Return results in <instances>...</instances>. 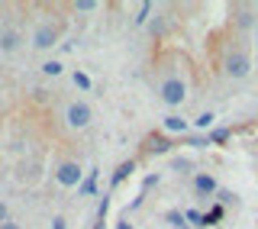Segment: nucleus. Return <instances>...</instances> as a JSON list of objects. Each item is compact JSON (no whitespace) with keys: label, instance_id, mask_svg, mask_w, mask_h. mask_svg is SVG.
Returning a JSON list of instances; mask_svg holds the SVG:
<instances>
[{"label":"nucleus","instance_id":"nucleus-8","mask_svg":"<svg viewBox=\"0 0 258 229\" xmlns=\"http://www.w3.org/2000/svg\"><path fill=\"white\" fill-rule=\"evenodd\" d=\"M161 126H165L168 133H187V120H184V117H177V113L165 117V120H161Z\"/></svg>","mask_w":258,"mask_h":229},{"label":"nucleus","instance_id":"nucleus-3","mask_svg":"<svg viewBox=\"0 0 258 229\" xmlns=\"http://www.w3.org/2000/svg\"><path fill=\"white\" fill-rule=\"evenodd\" d=\"M94 120V110L87 107L84 100H71L68 107H64V123H68L71 129H87Z\"/></svg>","mask_w":258,"mask_h":229},{"label":"nucleus","instance_id":"nucleus-10","mask_svg":"<svg viewBox=\"0 0 258 229\" xmlns=\"http://www.w3.org/2000/svg\"><path fill=\"white\" fill-rule=\"evenodd\" d=\"M94 191H97V171H87V178L81 181V194H84V197H94Z\"/></svg>","mask_w":258,"mask_h":229},{"label":"nucleus","instance_id":"nucleus-7","mask_svg":"<svg viewBox=\"0 0 258 229\" xmlns=\"http://www.w3.org/2000/svg\"><path fill=\"white\" fill-rule=\"evenodd\" d=\"M0 48H4V52H16V48H20V32H16V29H4V32H0Z\"/></svg>","mask_w":258,"mask_h":229},{"label":"nucleus","instance_id":"nucleus-20","mask_svg":"<svg viewBox=\"0 0 258 229\" xmlns=\"http://www.w3.org/2000/svg\"><path fill=\"white\" fill-rule=\"evenodd\" d=\"M4 223H10V207L0 200V226H4Z\"/></svg>","mask_w":258,"mask_h":229},{"label":"nucleus","instance_id":"nucleus-17","mask_svg":"<svg viewBox=\"0 0 258 229\" xmlns=\"http://www.w3.org/2000/svg\"><path fill=\"white\" fill-rule=\"evenodd\" d=\"M133 168H136V161H123V165H119V171L113 175V184H119V181H123V178H126Z\"/></svg>","mask_w":258,"mask_h":229},{"label":"nucleus","instance_id":"nucleus-18","mask_svg":"<svg viewBox=\"0 0 258 229\" xmlns=\"http://www.w3.org/2000/svg\"><path fill=\"white\" fill-rule=\"evenodd\" d=\"M226 139H229V133H226V129H216V133H210V142H216V145H226Z\"/></svg>","mask_w":258,"mask_h":229},{"label":"nucleus","instance_id":"nucleus-24","mask_svg":"<svg viewBox=\"0 0 258 229\" xmlns=\"http://www.w3.org/2000/svg\"><path fill=\"white\" fill-rule=\"evenodd\" d=\"M177 229H190V226H187V223H184V226H177Z\"/></svg>","mask_w":258,"mask_h":229},{"label":"nucleus","instance_id":"nucleus-6","mask_svg":"<svg viewBox=\"0 0 258 229\" xmlns=\"http://www.w3.org/2000/svg\"><path fill=\"white\" fill-rule=\"evenodd\" d=\"M190 187H194L197 197H216V194H220V181H216L210 171H197V175L190 178Z\"/></svg>","mask_w":258,"mask_h":229},{"label":"nucleus","instance_id":"nucleus-21","mask_svg":"<svg viewBox=\"0 0 258 229\" xmlns=\"http://www.w3.org/2000/svg\"><path fill=\"white\" fill-rule=\"evenodd\" d=\"M52 229H68V219H64V216H52Z\"/></svg>","mask_w":258,"mask_h":229},{"label":"nucleus","instance_id":"nucleus-19","mask_svg":"<svg viewBox=\"0 0 258 229\" xmlns=\"http://www.w3.org/2000/svg\"><path fill=\"white\" fill-rule=\"evenodd\" d=\"M184 216H187V223H190V226H204V213H197V210H187Z\"/></svg>","mask_w":258,"mask_h":229},{"label":"nucleus","instance_id":"nucleus-11","mask_svg":"<svg viewBox=\"0 0 258 229\" xmlns=\"http://www.w3.org/2000/svg\"><path fill=\"white\" fill-rule=\"evenodd\" d=\"M61 71H64V65H61L58 59H48V62L42 65V75H48V78H58Z\"/></svg>","mask_w":258,"mask_h":229},{"label":"nucleus","instance_id":"nucleus-16","mask_svg":"<svg viewBox=\"0 0 258 229\" xmlns=\"http://www.w3.org/2000/svg\"><path fill=\"white\" fill-rule=\"evenodd\" d=\"M97 7H100L97 0H75V10L78 13H91V10H97Z\"/></svg>","mask_w":258,"mask_h":229},{"label":"nucleus","instance_id":"nucleus-22","mask_svg":"<svg viewBox=\"0 0 258 229\" xmlns=\"http://www.w3.org/2000/svg\"><path fill=\"white\" fill-rule=\"evenodd\" d=\"M0 229H23V226L16 223V219H10V223H4V226H0Z\"/></svg>","mask_w":258,"mask_h":229},{"label":"nucleus","instance_id":"nucleus-13","mask_svg":"<svg viewBox=\"0 0 258 229\" xmlns=\"http://www.w3.org/2000/svg\"><path fill=\"white\" fill-rule=\"evenodd\" d=\"M165 219L171 223V229H177V226H184V223H187V216H184L181 210H168V213H165Z\"/></svg>","mask_w":258,"mask_h":229},{"label":"nucleus","instance_id":"nucleus-5","mask_svg":"<svg viewBox=\"0 0 258 229\" xmlns=\"http://www.w3.org/2000/svg\"><path fill=\"white\" fill-rule=\"evenodd\" d=\"M32 45L36 48H52L58 45V23H39L36 29H32Z\"/></svg>","mask_w":258,"mask_h":229},{"label":"nucleus","instance_id":"nucleus-23","mask_svg":"<svg viewBox=\"0 0 258 229\" xmlns=\"http://www.w3.org/2000/svg\"><path fill=\"white\" fill-rule=\"evenodd\" d=\"M116 229H133V226H129V223H126V219H119V226H116Z\"/></svg>","mask_w":258,"mask_h":229},{"label":"nucleus","instance_id":"nucleus-9","mask_svg":"<svg viewBox=\"0 0 258 229\" xmlns=\"http://www.w3.org/2000/svg\"><path fill=\"white\" fill-rule=\"evenodd\" d=\"M71 81H75V87H78V91H91V87H94V81H91V75H87V71H75V75H71Z\"/></svg>","mask_w":258,"mask_h":229},{"label":"nucleus","instance_id":"nucleus-12","mask_svg":"<svg viewBox=\"0 0 258 229\" xmlns=\"http://www.w3.org/2000/svg\"><path fill=\"white\" fill-rule=\"evenodd\" d=\"M220 219H223V203H216L210 213H204V226H216Z\"/></svg>","mask_w":258,"mask_h":229},{"label":"nucleus","instance_id":"nucleus-2","mask_svg":"<svg viewBox=\"0 0 258 229\" xmlns=\"http://www.w3.org/2000/svg\"><path fill=\"white\" fill-rule=\"evenodd\" d=\"M55 181H58L61 187H81V181H84V168L78 165V161H71V158H64L55 165Z\"/></svg>","mask_w":258,"mask_h":229},{"label":"nucleus","instance_id":"nucleus-15","mask_svg":"<svg viewBox=\"0 0 258 229\" xmlns=\"http://www.w3.org/2000/svg\"><path fill=\"white\" fill-rule=\"evenodd\" d=\"M213 123H216V117H213V113H200V117L194 120V126H197V129H210Z\"/></svg>","mask_w":258,"mask_h":229},{"label":"nucleus","instance_id":"nucleus-1","mask_svg":"<svg viewBox=\"0 0 258 229\" xmlns=\"http://www.w3.org/2000/svg\"><path fill=\"white\" fill-rule=\"evenodd\" d=\"M158 97H161V103L165 107H181L184 100H187V81L184 78H161V84H158Z\"/></svg>","mask_w":258,"mask_h":229},{"label":"nucleus","instance_id":"nucleus-14","mask_svg":"<svg viewBox=\"0 0 258 229\" xmlns=\"http://www.w3.org/2000/svg\"><path fill=\"white\" fill-rule=\"evenodd\" d=\"M149 13H152V4H149V0H142V4H139V13H136V26H142V23L149 20Z\"/></svg>","mask_w":258,"mask_h":229},{"label":"nucleus","instance_id":"nucleus-4","mask_svg":"<svg viewBox=\"0 0 258 229\" xmlns=\"http://www.w3.org/2000/svg\"><path fill=\"white\" fill-rule=\"evenodd\" d=\"M223 68H226V75H229V78H245L248 71H252V62H248V55H245V52L232 48V52L226 55Z\"/></svg>","mask_w":258,"mask_h":229}]
</instances>
